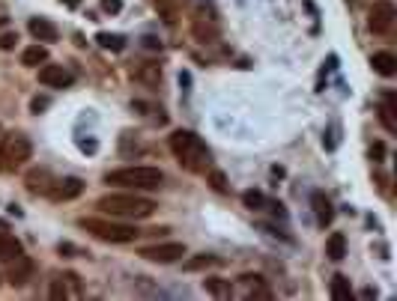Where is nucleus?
<instances>
[{"mask_svg":"<svg viewBox=\"0 0 397 301\" xmlns=\"http://www.w3.org/2000/svg\"><path fill=\"white\" fill-rule=\"evenodd\" d=\"M170 152L188 173H206L212 165V152L206 149V143L194 132H185V128H177L170 134Z\"/></svg>","mask_w":397,"mask_h":301,"instance_id":"f257e3e1","label":"nucleus"},{"mask_svg":"<svg viewBox=\"0 0 397 301\" xmlns=\"http://www.w3.org/2000/svg\"><path fill=\"white\" fill-rule=\"evenodd\" d=\"M96 209L111 215V218L141 221V218H150L155 212V203L146 200V197H137V194H105V197H99Z\"/></svg>","mask_w":397,"mask_h":301,"instance_id":"f03ea898","label":"nucleus"},{"mask_svg":"<svg viewBox=\"0 0 397 301\" xmlns=\"http://www.w3.org/2000/svg\"><path fill=\"white\" fill-rule=\"evenodd\" d=\"M108 185H123V188H135V191H155L165 182V173L159 167H120L111 170L105 176Z\"/></svg>","mask_w":397,"mask_h":301,"instance_id":"7ed1b4c3","label":"nucleus"},{"mask_svg":"<svg viewBox=\"0 0 397 301\" xmlns=\"http://www.w3.org/2000/svg\"><path fill=\"white\" fill-rule=\"evenodd\" d=\"M78 227L84 233L102 239V242H111V245H128L141 236L137 227H128V224H117V221H105V218H78Z\"/></svg>","mask_w":397,"mask_h":301,"instance_id":"20e7f679","label":"nucleus"},{"mask_svg":"<svg viewBox=\"0 0 397 301\" xmlns=\"http://www.w3.org/2000/svg\"><path fill=\"white\" fill-rule=\"evenodd\" d=\"M30 152H33V143L27 134L21 132H12L0 141V173H12L19 170L24 161H30Z\"/></svg>","mask_w":397,"mask_h":301,"instance_id":"39448f33","label":"nucleus"},{"mask_svg":"<svg viewBox=\"0 0 397 301\" xmlns=\"http://www.w3.org/2000/svg\"><path fill=\"white\" fill-rule=\"evenodd\" d=\"M137 256H144V260H150V263H161V265H168V263L183 260V256H185V245H183V242L146 245V248H141V251H137Z\"/></svg>","mask_w":397,"mask_h":301,"instance_id":"423d86ee","label":"nucleus"},{"mask_svg":"<svg viewBox=\"0 0 397 301\" xmlns=\"http://www.w3.org/2000/svg\"><path fill=\"white\" fill-rule=\"evenodd\" d=\"M397 19V10L392 0H376L374 6H370V15H367V27L374 33H388L392 30V24Z\"/></svg>","mask_w":397,"mask_h":301,"instance_id":"0eeeda50","label":"nucleus"},{"mask_svg":"<svg viewBox=\"0 0 397 301\" xmlns=\"http://www.w3.org/2000/svg\"><path fill=\"white\" fill-rule=\"evenodd\" d=\"M84 191V182L78 176H66V179H57L54 185H51V200H57V203H66V200H75L78 194Z\"/></svg>","mask_w":397,"mask_h":301,"instance_id":"6e6552de","label":"nucleus"},{"mask_svg":"<svg viewBox=\"0 0 397 301\" xmlns=\"http://www.w3.org/2000/svg\"><path fill=\"white\" fill-rule=\"evenodd\" d=\"M39 81L45 84V87H57V90H63L72 84V72L63 66H42L39 69Z\"/></svg>","mask_w":397,"mask_h":301,"instance_id":"1a4fd4ad","label":"nucleus"},{"mask_svg":"<svg viewBox=\"0 0 397 301\" xmlns=\"http://www.w3.org/2000/svg\"><path fill=\"white\" fill-rule=\"evenodd\" d=\"M310 209H314V215H317V224L320 227H326V224H332V218H334V209H332V200L326 197L323 191H314L310 194Z\"/></svg>","mask_w":397,"mask_h":301,"instance_id":"9d476101","label":"nucleus"},{"mask_svg":"<svg viewBox=\"0 0 397 301\" xmlns=\"http://www.w3.org/2000/svg\"><path fill=\"white\" fill-rule=\"evenodd\" d=\"M54 182H57V179L51 176L45 167H42V170H30V173H27V191L30 194H48Z\"/></svg>","mask_w":397,"mask_h":301,"instance_id":"9b49d317","label":"nucleus"},{"mask_svg":"<svg viewBox=\"0 0 397 301\" xmlns=\"http://www.w3.org/2000/svg\"><path fill=\"white\" fill-rule=\"evenodd\" d=\"M239 283L248 289V298H272V292H269V287H266V280L260 278V274H242Z\"/></svg>","mask_w":397,"mask_h":301,"instance_id":"f8f14e48","label":"nucleus"},{"mask_svg":"<svg viewBox=\"0 0 397 301\" xmlns=\"http://www.w3.org/2000/svg\"><path fill=\"white\" fill-rule=\"evenodd\" d=\"M27 30H30V36L39 39V42H54L57 39V27L48 19H30Z\"/></svg>","mask_w":397,"mask_h":301,"instance_id":"ddd939ff","label":"nucleus"},{"mask_svg":"<svg viewBox=\"0 0 397 301\" xmlns=\"http://www.w3.org/2000/svg\"><path fill=\"white\" fill-rule=\"evenodd\" d=\"M30 272H33V265H30V260L24 254H19L15 260H10V280L15 283V287H19V283H27Z\"/></svg>","mask_w":397,"mask_h":301,"instance_id":"4468645a","label":"nucleus"},{"mask_svg":"<svg viewBox=\"0 0 397 301\" xmlns=\"http://www.w3.org/2000/svg\"><path fill=\"white\" fill-rule=\"evenodd\" d=\"M19 254H24V248H21L19 239L10 236V233H0V263H10Z\"/></svg>","mask_w":397,"mask_h":301,"instance_id":"2eb2a0df","label":"nucleus"},{"mask_svg":"<svg viewBox=\"0 0 397 301\" xmlns=\"http://www.w3.org/2000/svg\"><path fill=\"white\" fill-rule=\"evenodd\" d=\"M370 66H374L383 78H392L397 72V57L388 54V51H379V54H374V60H370Z\"/></svg>","mask_w":397,"mask_h":301,"instance_id":"dca6fc26","label":"nucleus"},{"mask_svg":"<svg viewBox=\"0 0 397 301\" xmlns=\"http://www.w3.org/2000/svg\"><path fill=\"white\" fill-rule=\"evenodd\" d=\"M135 78L146 84V87H159V81H161V69L159 63H141L135 69Z\"/></svg>","mask_w":397,"mask_h":301,"instance_id":"f3484780","label":"nucleus"},{"mask_svg":"<svg viewBox=\"0 0 397 301\" xmlns=\"http://www.w3.org/2000/svg\"><path fill=\"white\" fill-rule=\"evenodd\" d=\"M326 256L334 263H341L343 256H347V239H343V233H332L329 242H326Z\"/></svg>","mask_w":397,"mask_h":301,"instance_id":"a211bd4d","label":"nucleus"},{"mask_svg":"<svg viewBox=\"0 0 397 301\" xmlns=\"http://www.w3.org/2000/svg\"><path fill=\"white\" fill-rule=\"evenodd\" d=\"M379 119H383V125L388 128V132H397V119H394V93H388L385 101H383V108H379Z\"/></svg>","mask_w":397,"mask_h":301,"instance_id":"6ab92c4d","label":"nucleus"},{"mask_svg":"<svg viewBox=\"0 0 397 301\" xmlns=\"http://www.w3.org/2000/svg\"><path fill=\"white\" fill-rule=\"evenodd\" d=\"M332 298L334 301H350L352 298V287H350V280L343 278V274H334V278H332Z\"/></svg>","mask_w":397,"mask_h":301,"instance_id":"aec40b11","label":"nucleus"},{"mask_svg":"<svg viewBox=\"0 0 397 301\" xmlns=\"http://www.w3.org/2000/svg\"><path fill=\"white\" fill-rule=\"evenodd\" d=\"M45 60H48V48L45 45H30L21 54V63L24 66H39V63H45Z\"/></svg>","mask_w":397,"mask_h":301,"instance_id":"412c9836","label":"nucleus"},{"mask_svg":"<svg viewBox=\"0 0 397 301\" xmlns=\"http://www.w3.org/2000/svg\"><path fill=\"white\" fill-rule=\"evenodd\" d=\"M203 287L209 296H218V298H230V283L227 280H221V278H209V280H203Z\"/></svg>","mask_w":397,"mask_h":301,"instance_id":"4be33fe9","label":"nucleus"},{"mask_svg":"<svg viewBox=\"0 0 397 301\" xmlns=\"http://www.w3.org/2000/svg\"><path fill=\"white\" fill-rule=\"evenodd\" d=\"M209 265H218V256H212V254H197L194 260L185 263V272H201V269H209Z\"/></svg>","mask_w":397,"mask_h":301,"instance_id":"5701e85b","label":"nucleus"},{"mask_svg":"<svg viewBox=\"0 0 397 301\" xmlns=\"http://www.w3.org/2000/svg\"><path fill=\"white\" fill-rule=\"evenodd\" d=\"M155 10H159V15L165 19L168 24H174L179 19V10H177V3L174 0H155Z\"/></svg>","mask_w":397,"mask_h":301,"instance_id":"b1692460","label":"nucleus"},{"mask_svg":"<svg viewBox=\"0 0 397 301\" xmlns=\"http://www.w3.org/2000/svg\"><path fill=\"white\" fill-rule=\"evenodd\" d=\"M96 42L102 48H114V51H123V36H117V33H99Z\"/></svg>","mask_w":397,"mask_h":301,"instance_id":"393cba45","label":"nucleus"},{"mask_svg":"<svg viewBox=\"0 0 397 301\" xmlns=\"http://www.w3.org/2000/svg\"><path fill=\"white\" fill-rule=\"evenodd\" d=\"M242 203L248 206V209H260V206L266 203V197H263L260 191H245V194H242Z\"/></svg>","mask_w":397,"mask_h":301,"instance_id":"a878e982","label":"nucleus"},{"mask_svg":"<svg viewBox=\"0 0 397 301\" xmlns=\"http://www.w3.org/2000/svg\"><path fill=\"white\" fill-rule=\"evenodd\" d=\"M209 185L215 188V191H227V179H224V173L221 170H209Z\"/></svg>","mask_w":397,"mask_h":301,"instance_id":"bb28decb","label":"nucleus"},{"mask_svg":"<svg viewBox=\"0 0 397 301\" xmlns=\"http://www.w3.org/2000/svg\"><path fill=\"white\" fill-rule=\"evenodd\" d=\"M51 298H54V301H66V298H69V292H66V280H63V278L51 283Z\"/></svg>","mask_w":397,"mask_h":301,"instance_id":"cd10ccee","label":"nucleus"},{"mask_svg":"<svg viewBox=\"0 0 397 301\" xmlns=\"http://www.w3.org/2000/svg\"><path fill=\"white\" fill-rule=\"evenodd\" d=\"M194 36L206 42V39H215V36H218V30H215V27H203L201 21H194Z\"/></svg>","mask_w":397,"mask_h":301,"instance_id":"c85d7f7f","label":"nucleus"},{"mask_svg":"<svg viewBox=\"0 0 397 301\" xmlns=\"http://www.w3.org/2000/svg\"><path fill=\"white\" fill-rule=\"evenodd\" d=\"M15 42H19V36H15V33H3V36H0V48H3V51H12Z\"/></svg>","mask_w":397,"mask_h":301,"instance_id":"c756f323","label":"nucleus"},{"mask_svg":"<svg viewBox=\"0 0 397 301\" xmlns=\"http://www.w3.org/2000/svg\"><path fill=\"white\" fill-rule=\"evenodd\" d=\"M102 6H105L108 12H120L123 10V0H102Z\"/></svg>","mask_w":397,"mask_h":301,"instance_id":"7c9ffc66","label":"nucleus"},{"mask_svg":"<svg viewBox=\"0 0 397 301\" xmlns=\"http://www.w3.org/2000/svg\"><path fill=\"white\" fill-rule=\"evenodd\" d=\"M33 110H36V114H39V110L42 108H48V99H33V105H30Z\"/></svg>","mask_w":397,"mask_h":301,"instance_id":"2f4dec72","label":"nucleus"},{"mask_svg":"<svg viewBox=\"0 0 397 301\" xmlns=\"http://www.w3.org/2000/svg\"><path fill=\"white\" fill-rule=\"evenodd\" d=\"M361 298H376V289H370V287L361 289Z\"/></svg>","mask_w":397,"mask_h":301,"instance_id":"473e14b6","label":"nucleus"},{"mask_svg":"<svg viewBox=\"0 0 397 301\" xmlns=\"http://www.w3.org/2000/svg\"><path fill=\"white\" fill-rule=\"evenodd\" d=\"M3 24H6V19H0V27H3Z\"/></svg>","mask_w":397,"mask_h":301,"instance_id":"72a5a7b5","label":"nucleus"}]
</instances>
